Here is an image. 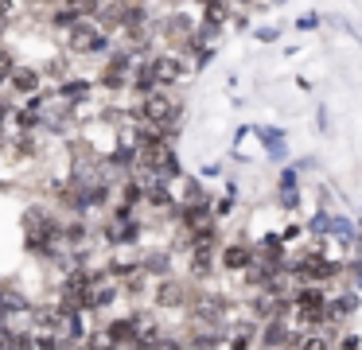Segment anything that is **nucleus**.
I'll use <instances>...</instances> for the list:
<instances>
[{
  "label": "nucleus",
  "instance_id": "1",
  "mask_svg": "<svg viewBox=\"0 0 362 350\" xmlns=\"http://www.w3.org/2000/svg\"><path fill=\"white\" fill-rule=\"evenodd\" d=\"M66 51L71 54H105L110 51V31L98 20H78L66 31Z\"/></svg>",
  "mask_w": 362,
  "mask_h": 350
},
{
  "label": "nucleus",
  "instance_id": "2",
  "mask_svg": "<svg viewBox=\"0 0 362 350\" xmlns=\"http://www.w3.org/2000/svg\"><path fill=\"white\" fill-rule=\"evenodd\" d=\"M136 121H152V124H160V129H168V132H172V124L180 121V101H175L168 90L148 93V98H141V109H136Z\"/></svg>",
  "mask_w": 362,
  "mask_h": 350
},
{
  "label": "nucleus",
  "instance_id": "3",
  "mask_svg": "<svg viewBox=\"0 0 362 350\" xmlns=\"http://www.w3.org/2000/svg\"><path fill=\"white\" fill-rule=\"evenodd\" d=\"M218 264L222 272H245L257 264V245H250V241H226V245L218 249Z\"/></svg>",
  "mask_w": 362,
  "mask_h": 350
},
{
  "label": "nucleus",
  "instance_id": "4",
  "mask_svg": "<svg viewBox=\"0 0 362 350\" xmlns=\"http://www.w3.org/2000/svg\"><path fill=\"white\" fill-rule=\"evenodd\" d=\"M191 288L183 284V280H175V276H164V280H156V308H164V311H180V308H191Z\"/></svg>",
  "mask_w": 362,
  "mask_h": 350
},
{
  "label": "nucleus",
  "instance_id": "5",
  "mask_svg": "<svg viewBox=\"0 0 362 350\" xmlns=\"http://www.w3.org/2000/svg\"><path fill=\"white\" fill-rule=\"evenodd\" d=\"M144 66L152 70V78H156V86H160V90L175 86L183 74H187V62H183L180 54H156V59H148Z\"/></svg>",
  "mask_w": 362,
  "mask_h": 350
},
{
  "label": "nucleus",
  "instance_id": "6",
  "mask_svg": "<svg viewBox=\"0 0 362 350\" xmlns=\"http://www.w3.org/2000/svg\"><path fill=\"white\" fill-rule=\"evenodd\" d=\"M358 308H362L358 292H354V288H343L335 300H327V311H323V315H327V327H331V331H343V323H346V319H351Z\"/></svg>",
  "mask_w": 362,
  "mask_h": 350
},
{
  "label": "nucleus",
  "instance_id": "7",
  "mask_svg": "<svg viewBox=\"0 0 362 350\" xmlns=\"http://www.w3.org/2000/svg\"><path fill=\"white\" fill-rule=\"evenodd\" d=\"M187 272L195 280H211L214 272H222L218 249H191V253H187Z\"/></svg>",
  "mask_w": 362,
  "mask_h": 350
},
{
  "label": "nucleus",
  "instance_id": "8",
  "mask_svg": "<svg viewBox=\"0 0 362 350\" xmlns=\"http://www.w3.org/2000/svg\"><path fill=\"white\" fill-rule=\"evenodd\" d=\"M327 238H335L339 245L346 249V253H351L354 245H358V238H362V230H358V222H351V218H343V214H335L331 218V233Z\"/></svg>",
  "mask_w": 362,
  "mask_h": 350
},
{
  "label": "nucleus",
  "instance_id": "9",
  "mask_svg": "<svg viewBox=\"0 0 362 350\" xmlns=\"http://www.w3.org/2000/svg\"><path fill=\"white\" fill-rule=\"evenodd\" d=\"M257 140L265 144L269 160H276V163H281L284 156H288V152H284V132L276 129V124H261V129H257Z\"/></svg>",
  "mask_w": 362,
  "mask_h": 350
},
{
  "label": "nucleus",
  "instance_id": "10",
  "mask_svg": "<svg viewBox=\"0 0 362 350\" xmlns=\"http://www.w3.org/2000/svg\"><path fill=\"white\" fill-rule=\"evenodd\" d=\"M8 82L16 86L20 93L35 98V93H40V86H43V74H40V70H32V66H16V70H12V78H8Z\"/></svg>",
  "mask_w": 362,
  "mask_h": 350
},
{
  "label": "nucleus",
  "instance_id": "11",
  "mask_svg": "<svg viewBox=\"0 0 362 350\" xmlns=\"http://www.w3.org/2000/svg\"><path fill=\"white\" fill-rule=\"evenodd\" d=\"M141 264H144V276H156V280L172 276V253H148L141 257Z\"/></svg>",
  "mask_w": 362,
  "mask_h": 350
},
{
  "label": "nucleus",
  "instance_id": "12",
  "mask_svg": "<svg viewBox=\"0 0 362 350\" xmlns=\"http://www.w3.org/2000/svg\"><path fill=\"white\" fill-rule=\"evenodd\" d=\"M226 20H230V0H203V23L226 28Z\"/></svg>",
  "mask_w": 362,
  "mask_h": 350
},
{
  "label": "nucleus",
  "instance_id": "13",
  "mask_svg": "<svg viewBox=\"0 0 362 350\" xmlns=\"http://www.w3.org/2000/svg\"><path fill=\"white\" fill-rule=\"evenodd\" d=\"M59 98H63V101H71V105H74V101H86V98H90V82H86V78H74V82H63V86H59Z\"/></svg>",
  "mask_w": 362,
  "mask_h": 350
},
{
  "label": "nucleus",
  "instance_id": "14",
  "mask_svg": "<svg viewBox=\"0 0 362 350\" xmlns=\"http://www.w3.org/2000/svg\"><path fill=\"white\" fill-rule=\"evenodd\" d=\"M331 218H335V214H327V210H315L312 222L304 226L308 238H327V233H331Z\"/></svg>",
  "mask_w": 362,
  "mask_h": 350
},
{
  "label": "nucleus",
  "instance_id": "15",
  "mask_svg": "<svg viewBox=\"0 0 362 350\" xmlns=\"http://www.w3.org/2000/svg\"><path fill=\"white\" fill-rule=\"evenodd\" d=\"M288 191H300V168H281V175H276V194H288Z\"/></svg>",
  "mask_w": 362,
  "mask_h": 350
},
{
  "label": "nucleus",
  "instance_id": "16",
  "mask_svg": "<svg viewBox=\"0 0 362 350\" xmlns=\"http://www.w3.org/2000/svg\"><path fill=\"white\" fill-rule=\"evenodd\" d=\"M300 350H335V342H331L327 334L312 331V334H304V339H300Z\"/></svg>",
  "mask_w": 362,
  "mask_h": 350
},
{
  "label": "nucleus",
  "instance_id": "17",
  "mask_svg": "<svg viewBox=\"0 0 362 350\" xmlns=\"http://www.w3.org/2000/svg\"><path fill=\"white\" fill-rule=\"evenodd\" d=\"M66 8H74L82 20H94V16L102 12V0H66Z\"/></svg>",
  "mask_w": 362,
  "mask_h": 350
},
{
  "label": "nucleus",
  "instance_id": "18",
  "mask_svg": "<svg viewBox=\"0 0 362 350\" xmlns=\"http://www.w3.org/2000/svg\"><path fill=\"white\" fill-rule=\"evenodd\" d=\"M78 20H82V16L74 12V8H66V4L59 8L55 16H51V23H55V28H66V31H71V28H74V23H78Z\"/></svg>",
  "mask_w": 362,
  "mask_h": 350
},
{
  "label": "nucleus",
  "instance_id": "19",
  "mask_svg": "<svg viewBox=\"0 0 362 350\" xmlns=\"http://www.w3.org/2000/svg\"><path fill=\"white\" fill-rule=\"evenodd\" d=\"M335 350H362V334L343 331V334H339V342H335Z\"/></svg>",
  "mask_w": 362,
  "mask_h": 350
},
{
  "label": "nucleus",
  "instance_id": "20",
  "mask_svg": "<svg viewBox=\"0 0 362 350\" xmlns=\"http://www.w3.org/2000/svg\"><path fill=\"white\" fill-rule=\"evenodd\" d=\"M152 350H187V342H183V339H175V334H164V339H160Z\"/></svg>",
  "mask_w": 362,
  "mask_h": 350
},
{
  "label": "nucleus",
  "instance_id": "21",
  "mask_svg": "<svg viewBox=\"0 0 362 350\" xmlns=\"http://www.w3.org/2000/svg\"><path fill=\"white\" fill-rule=\"evenodd\" d=\"M276 199H281V206H284V210H296V206H300V191H288V194H276Z\"/></svg>",
  "mask_w": 362,
  "mask_h": 350
},
{
  "label": "nucleus",
  "instance_id": "22",
  "mask_svg": "<svg viewBox=\"0 0 362 350\" xmlns=\"http://www.w3.org/2000/svg\"><path fill=\"white\" fill-rule=\"evenodd\" d=\"M276 35H281L276 28H257V39H261V43H273Z\"/></svg>",
  "mask_w": 362,
  "mask_h": 350
},
{
  "label": "nucleus",
  "instance_id": "23",
  "mask_svg": "<svg viewBox=\"0 0 362 350\" xmlns=\"http://www.w3.org/2000/svg\"><path fill=\"white\" fill-rule=\"evenodd\" d=\"M315 23H320V16H304V20H300V23H296V28H300V31H312V28H315Z\"/></svg>",
  "mask_w": 362,
  "mask_h": 350
},
{
  "label": "nucleus",
  "instance_id": "24",
  "mask_svg": "<svg viewBox=\"0 0 362 350\" xmlns=\"http://www.w3.org/2000/svg\"><path fill=\"white\" fill-rule=\"evenodd\" d=\"M315 124H320V129H327V109H323V105L315 109Z\"/></svg>",
  "mask_w": 362,
  "mask_h": 350
},
{
  "label": "nucleus",
  "instance_id": "25",
  "mask_svg": "<svg viewBox=\"0 0 362 350\" xmlns=\"http://www.w3.org/2000/svg\"><path fill=\"white\" fill-rule=\"evenodd\" d=\"M4 117H8V105H4V101H0V121H4Z\"/></svg>",
  "mask_w": 362,
  "mask_h": 350
},
{
  "label": "nucleus",
  "instance_id": "26",
  "mask_svg": "<svg viewBox=\"0 0 362 350\" xmlns=\"http://www.w3.org/2000/svg\"><path fill=\"white\" fill-rule=\"evenodd\" d=\"M117 4H136V0H117Z\"/></svg>",
  "mask_w": 362,
  "mask_h": 350
},
{
  "label": "nucleus",
  "instance_id": "27",
  "mask_svg": "<svg viewBox=\"0 0 362 350\" xmlns=\"http://www.w3.org/2000/svg\"><path fill=\"white\" fill-rule=\"evenodd\" d=\"M358 230H362V214H358Z\"/></svg>",
  "mask_w": 362,
  "mask_h": 350
},
{
  "label": "nucleus",
  "instance_id": "28",
  "mask_svg": "<svg viewBox=\"0 0 362 350\" xmlns=\"http://www.w3.org/2000/svg\"><path fill=\"white\" fill-rule=\"evenodd\" d=\"M214 350H218V346H214Z\"/></svg>",
  "mask_w": 362,
  "mask_h": 350
}]
</instances>
